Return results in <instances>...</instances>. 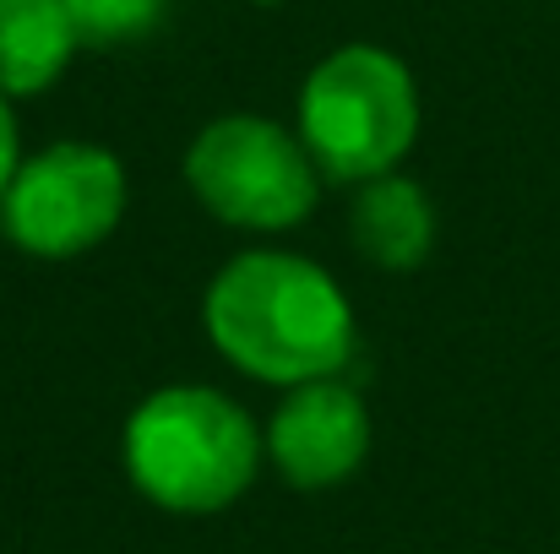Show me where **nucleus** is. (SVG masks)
<instances>
[{
    "instance_id": "obj_7",
    "label": "nucleus",
    "mask_w": 560,
    "mask_h": 554,
    "mask_svg": "<svg viewBox=\"0 0 560 554\" xmlns=\"http://www.w3.org/2000/svg\"><path fill=\"white\" fill-rule=\"evenodd\" d=\"M82 33L66 0H0V93L38 98L77 60Z\"/></svg>"
},
{
    "instance_id": "obj_9",
    "label": "nucleus",
    "mask_w": 560,
    "mask_h": 554,
    "mask_svg": "<svg viewBox=\"0 0 560 554\" xmlns=\"http://www.w3.org/2000/svg\"><path fill=\"white\" fill-rule=\"evenodd\" d=\"M66 5L82 44H98V49L137 44L170 16V0H66Z\"/></svg>"
},
{
    "instance_id": "obj_5",
    "label": "nucleus",
    "mask_w": 560,
    "mask_h": 554,
    "mask_svg": "<svg viewBox=\"0 0 560 554\" xmlns=\"http://www.w3.org/2000/svg\"><path fill=\"white\" fill-rule=\"evenodd\" d=\"M126 217V164L98 142H55L16 164L0 196V228L38 261H71L104 245Z\"/></svg>"
},
{
    "instance_id": "obj_10",
    "label": "nucleus",
    "mask_w": 560,
    "mask_h": 554,
    "mask_svg": "<svg viewBox=\"0 0 560 554\" xmlns=\"http://www.w3.org/2000/svg\"><path fill=\"white\" fill-rule=\"evenodd\" d=\"M16 164H22V148H16V115H11V98L0 93V196H5V185L16 175Z\"/></svg>"
},
{
    "instance_id": "obj_1",
    "label": "nucleus",
    "mask_w": 560,
    "mask_h": 554,
    "mask_svg": "<svg viewBox=\"0 0 560 554\" xmlns=\"http://www.w3.org/2000/svg\"><path fill=\"white\" fill-rule=\"evenodd\" d=\"M201 321L229 365L272 386L327 380L354 354V310L338 278L294 250H240L207 283Z\"/></svg>"
},
{
    "instance_id": "obj_6",
    "label": "nucleus",
    "mask_w": 560,
    "mask_h": 554,
    "mask_svg": "<svg viewBox=\"0 0 560 554\" xmlns=\"http://www.w3.org/2000/svg\"><path fill=\"white\" fill-rule=\"evenodd\" d=\"M371 451V413L338 375L289 386L267 424V457L294 490H332L360 473Z\"/></svg>"
},
{
    "instance_id": "obj_2",
    "label": "nucleus",
    "mask_w": 560,
    "mask_h": 554,
    "mask_svg": "<svg viewBox=\"0 0 560 554\" xmlns=\"http://www.w3.org/2000/svg\"><path fill=\"white\" fill-rule=\"evenodd\" d=\"M120 451L131 484L153 506L207 517L256 484L267 435L234 397L212 386H164L126 419Z\"/></svg>"
},
{
    "instance_id": "obj_3",
    "label": "nucleus",
    "mask_w": 560,
    "mask_h": 554,
    "mask_svg": "<svg viewBox=\"0 0 560 554\" xmlns=\"http://www.w3.org/2000/svg\"><path fill=\"white\" fill-rule=\"evenodd\" d=\"M300 142L332 180L392 175L419 137V87L381 44L332 49L300 87Z\"/></svg>"
},
{
    "instance_id": "obj_8",
    "label": "nucleus",
    "mask_w": 560,
    "mask_h": 554,
    "mask_svg": "<svg viewBox=\"0 0 560 554\" xmlns=\"http://www.w3.org/2000/svg\"><path fill=\"white\" fill-rule=\"evenodd\" d=\"M360 250L371 256L375 267L386 272H408L430 256L435 245V207L424 196V185L402 180L397 169L381 175V180H365L360 201H354V217H349Z\"/></svg>"
},
{
    "instance_id": "obj_4",
    "label": "nucleus",
    "mask_w": 560,
    "mask_h": 554,
    "mask_svg": "<svg viewBox=\"0 0 560 554\" xmlns=\"http://www.w3.org/2000/svg\"><path fill=\"white\" fill-rule=\"evenodd\" d=\"M186 180L218 223L272 234L311 217L322 169L300 131H283L267 115H218L190 142Z\"/></svg>"
}]
</instances>
